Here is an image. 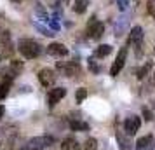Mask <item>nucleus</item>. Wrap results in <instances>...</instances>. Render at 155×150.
I'll return each mask as SVG.
<instances>
[{"label": "nucleus", "mask_w": 155, "mask_h": 150, "mask_svg": "<svg viewBox=\"0 0 155 150\" xmlns=\"http://www.w3.org/2000/svg\"><path fill=\"white\" fill-rule=\"evenodd\" d=\"M150 68H152V63H147L145 65V66H141L140 70H138V79H145V77H147L148 75V72H150Z\"/></svg>", "instance_id": "22"}, {"label": "nucleus", "mask_w": 155, "mask_h": 150, "mask_svg": "<svg viewBox=\"0 0 155 150\" xmlns=\"http://www.w3.org/2000/svg\"><path fill=\"white\" fill-rule=\"evenodd\" d=\"M89 66H91V70L94 72V73H98V72H99V66L94 65V59H89Z\"/></svg>", "instance_id": "28"}, {"label": "nucleus", "mask_w": 155, "mask_h": 150, "mask_svg": "<svg viewBox=\"0 0 155 150\" xmlns=\"http://www.w3.org/2000/svg\"><path fill=\"white\" fill-rule=\"evenodd\" d=\"M147 9H148V14H150V16L155 19V0H148Z\"/></svg>", "instance_id": "23"}, {"label": "nucleus", "mask_w": 155, "mask_h": 150, "mask_svg": "<svg viewBox=\"0 0 155 150\" xmlns=\"http://www.w3.org/2000/svg\"><path fill=\"white\" fill-rule=\"evenodd\" d=\"M85 33L89 38H94V40H98L103 37L105 33V25L101 21H98L96 18H91V21L87 23V28H85Z\"/></svg>", "instance_id": "4"}, {"label": "nucleus", "mask_w": 155, "mask_h": 150, "mask_svg": "<svg viewBox=\"0 0 155 150\" xmlns=\"http://www.w3.org/2000/svg\"><path fill=\"white\" fill-rule=\"evenodd\" d=\"M153 52H155V49H153Z\"/></svg>", "instance_id": "33"}, {"label": "nucleus", "mask_w": 155, "mask_h": 150, "mask_svg": "<svg viewBox=\"0 0 155 150\" xmlns=\"http://www.w3.org/2000/svg\"><path fill=\"white\" fill-rule=\"evenodd\" d=\"M35 28L38 30V32H42V33H44L45 37H52V35H54V33H52V32H51L49 28H44L42 25H38V23H35Z\"/></svg>", "instance_id": "24"}, {"label": "nucleus", "mask_w": 155, "mask_h": 150, "mask_svg": "<svg viewBox=\"0 0 155 150\" xmlns=\"http://www.w3.org/2000/svg\"><path fill=\"white\" fill-rule=\"evenodd\" d=\"M21 72H23V63L21 61H18V59H12L11 65H9V68L5 70V77H9V79H16Z\"/></svg>", "instance_id": "13"}, {"label": "nucleus", "mask_w": 155, "mask_h": 150, "mask_svg": "<svg viewBox=\"0 0 155 150\" xmlns=\"http://www.w3.org/2000/svg\"><path fill=\"white\" fill-rule=\"evenodd\" d=\"M47 54L52 56V58H63V56L68 54V47L61 42H52L49 47H47Z\"/></svg>", "instance_id": "11"}, {"label": "nucleus", "mask_w": 155, "mask_h": 150, "mask_svg": "<svg viewBox=\"0 0 155 150\" xmlns=\"http://www.w3.org/2000/svg\"><path fill=\"white\" fill-rule=\"evenodd\" d=\"M136 150H155V142H153V136L147 135L140 138L136 142Z\"/></svg>", "instance_id": "12"}, {"label": "nucleus", "mask_w": 155, "mask_h": 150, "mask_svg": "<svg viewBox=\"0 0 155 150\" xmlns=\"http://www.w3.org/2000/svg\"><path fill=\"white\" fill-rule=\"evenodd\" d=\"M61 150H80V143H78L73 136H68V138H64L63 143H61Z\"/></svg>", "instance_id": "14"}, {"label": "nucleus", "mask_w": 155, "mask_h": 150, "mask_svg": "<svg viewBox=\"0 0 155 150\" xmlns=\"http://www.w3.org/2000/svg\"><path fill=\"white\" fill-rule=\"evenodd\" d=\"M18 51L23 54V58H26V59H35V58L40 56L42 47H40V44L35 42L33 38H21V40L18 42Z\"/></svg>", "instance_id": "1"}, {"label": "nucleus", "mask_w": 155, "mask_h": 150, "mask_svg": "<svg viewBox=\"0 0 155 150\" xmlns=\"http://www.w3.org/2000/svg\"><path fill=\"white\" fill-rule=\"evenodd\" d=\"M38 82L44 87H52L56 82V72L51 70V68H42L38 72Z\"/></svg>", "instance_id": "9"}, {"label": "nucleus", "mask_w": 155, "mask_h": 150, "mask_svg": "<svg viewBox=\"0 0 155 150\" xmlns=\"http://www.w3.org/2000/svg\"><path fill=\"white\" fill-rule=\"evenodd\" d=\"M117 142H119V148L120 150H133V147H131V140L127 138V136H124L120 131H117Z\"/></svg>", "instance_id": "15"}, {"label": "nucleus", "mask_w": 155, "mask_h": 150, "mask_svg": "<svg viewBox=\"0 0 155 150\" xmlns=\"http://www.w3.org/2000/svg\"><path fill=\"white\" fill-rule=\"evenodd\" d=\"M64 2H70V0H64Z\"/></svg>", "instance_id": "32"}, {"label": "nucleus", "mask_w": 155, "mask_h": 150, "mask_svg": "<svg viewBox=\"0 0 155 150\" xmlns=\"http://www.w3.org/2000/svg\"><path fill=\"white\" fill-rule=\"evenodd\" d=\"M58 68H59V70L63 72V75H66V77H78V75H80V72H82L80 65H78V61L58 63Z\"/></svg>", "instance_id": "7"}, {"label": "nucleus", "mask_w": 155, "mask_h": 150, "mask_svg": "<svg viewBox=\"0 0 155 150\" xmlns=\"http://www.w3.org/2000/svg\"><path fill=\"white\" fill-rule=\"evenodd\" d=\"M12 2H23V0H12Z\"/></svg>", "instance_id": "31"}, {"label": "nucleus", "mask_w": 155, "mask_h": 150, "mask_svg": "<svg viewBox=\"0 0 155 150\" xmlns=\"http://www.w3.org/2000/svg\"><path fill=\"white\" fill-rule=\"evenodd\" d=\"M143 28L141 26H134L131 30V33H129V44L134 45V49H136V56H141V45H143Z\"/></svg>", "instance_id": "5"}, {"label": "nucleus", "mask_w": 155, "mask_h": 150, "mask_svg": "<svg viewBox=\"0 0 155 150\" xmlns=\"http://www.w3.org/2000/svg\"><path fill=\"white\" fill-rule=\"evenodd\" d=\"M126 59H127V47H122L119 51V54L115 58V61H113L112 68H110V75L112 77H117L120 73V70L124 68V65H126Z\"/></svg>", "instance_id": "6"}, {"label": "nucleus", "mask_w": 155, "mask_h": 150, "mask_svg": "<svg viewBox=\"0 0 155 150\" xmlns=\"http://www.w3.org/2000/svg\"><path fill=\"white\" fill-rule=\"evenodd\" d=\"M110 52H112V45L103 44V45H99L98 49L94 51V56H96V58H106Z\"/></svg>", "instance_id": "19"}, {"label": "nucleus", "mask_w": 155, "mask_h": 150, "mask_svg": "<svg viewBox=\"0 0 155 150\" xmlns=\"http://www.w3.org/2000/svg\"><path fill=\"white\" fill-rule=\"evenodd\" d=\"M87 5H89V0H75L73 2V12L84 14L85 11H87Z\"/></svg>", "instance_id": "18"}, {"label": "nucleus", "mask_w": 155, "mask_h": 150, "mask_svg": "<svg viewBox=\"0 0 155 150\" xmlns=\"http://www.w3.org/2000/svg\"><path fill=\"white\" fill-rule=\"evenodd\" d=\"M54 143V136L51 135H44V136H35L25 143V147L21 150H45L49 145Z\"/></svg>", "instance_id": "2"}, {"label": "nucleus", "mask_w": 155, "mask_h": 150, "mask_svg": "<svg viewBox=\"0 0 155 150\" xmlns=\"http://www.w3.org/2000/svg\"><path fill=\"white\" fill-rule=\"evenodd\" d=\"M152 82H153V86H155V72H153V75H152Z\"/></svg>", "instance_id": "30"}, {"label": "nucleus", "mask_w": 155, "mask_h": 150, "mask_svg": "<svg viewBox=\"0 0 155 150\" xmlns=\"http://www.w3.org/2000/svg\"><path fill=\"white\" fill-rule=\"evenodd\" d=\"M115 2H117V5H119L120 11H126L129 7V0H115Z\"/></svg>", "instance_id": "25"}, {"label": "nucleus", "mask_w": 155, "mask_h": 150, "mask_svg": "<svg viewBox=\"0 0 155 150\" xmlns=\"http://www.w3.org/2000/svg\"><path fill=\"white\" fill-rule=\"evenodd\" d=\"M37 14L42 16L44 19H47V12H45V9L44 7H40V4H37Z\"/></svg>", "instance_id": "26"}, {"label": "nucleus", "mask_w": 155, "mask_h": 150, "mask_svg": "<svg viewBox=\"0 0 155 150\" xmlns=\"http://www.w3.org/2000/svg\"><path fill=\"white\" fill-rule=\"evenodd\" d=\"M4 112H5V108H4V107H2V105H0V117L4 115Z\"/></svg>", "instance_id": "29"}, {"label": "nucleus", "mask_w": 155, "mask_h": 150, "mask_svg": "<svg viewBox=\"0 0 155 150\" xmlns=\"http://www.w3.org/2000/svg\"><path fill=\"white\" fill-rule=\"evenodd\" d=\"M84 150H98V140L96 138H87L84 143Z\"/></svg>", "instance_id": "20"}, {"label": "nucleus", "mask_w": 155, "mask_h": 150, "mask_svg": "<svg viewBox=\"0 0 155 150\" xmlns=\"http://www.w3.org/2000/svg\"><path fill=\"white\" fill-rule=\"evenodd\" d=\"M12 54H14V44L11 40V33L4 30L0 32V61L12 58Z\"/></svg>", "instance_id": "3"}, {"label": "nucleus", "mask_w": 155, "mask_h": 150, "mask_svg": "<svg viewBox=\"0 0 155 150\" xmlns=\"http://www.w3.org/2000/svg\"><path fill=\"white\" fill-rule=\"evenodd\" d=\"M11 86H12V79L4 77L2 84H0V101H2V100H4V98L9 94V89H11Z\"/></svg>", "instance_id": "16"}, {"label": "nucleus", "mask_w": 155, "mask_h": 150, "mask_svg": "<svg viewBox=\"0 0 155 150\" xmlns=\"http://www.w3.org/2000/svg\"><path fill=\"white\" fill-rule=\"evenodd\" d=\"M143 117H145V121H152L153 117H152V112L148 110V108H143Z\"/></svg>", "instance_id": "27"}, {"label": "nucleus", "mask_w": 155, "mask_h": 150, "mask_svg": "<svg viewBox=\"0 0 155 150\" xmlns=\"http://www.w3.org/2000/svg\"><path fill=\"white\" fill-rule=\"evenodd\" d=\"M64 96H66V89H64V87H54V89H51L49 96H47V103H49V107L51 108L56 107Z\"/></svg>", "instance_id": "10"}, {"label": "nucleus", "mask_w": 155, "mask_h": 150, "mask_svg": "<svg viewBox=\"0 0 155 150\" xmlns=\"http://www.w3.org/2000/svg\"><path fill=\"white\" fill-rule=\"evenodd\" d=\"M140 126H141V119L138 115H129L124 121V131H126L127 136H134L140 131Z\"/></svg>", "instance_id": "8"}, {"label": "nucleus", "mask_w": 155, "mask_h": 150, "mask_svg": "<svg viewBox=\"0 0 155 150\" xmlns=\"http://www.w3.org/2000/svg\"><path fill=\"white\" fill-rule=\"evenodd\" d=\"M85 98H87V89H85V87L77 89V93H75V100H77V103H82Z\"/></svg>", "instance_id": "21"}, {"label": "nucleus", "mask_w": 155, "mask_h": 150, "mask_svg": "<svg viewBox=\"0 0 155 150\" xmlns=\"http://www.w3.org/2000/svg\"><path fill=\"white\" fill-rule=\"evenodd\" d=\"M70 129L71 131H82V133H85V131H89V124L84 121H70Z\"/></svg>", "instance_id": "17"}]
</instances>
